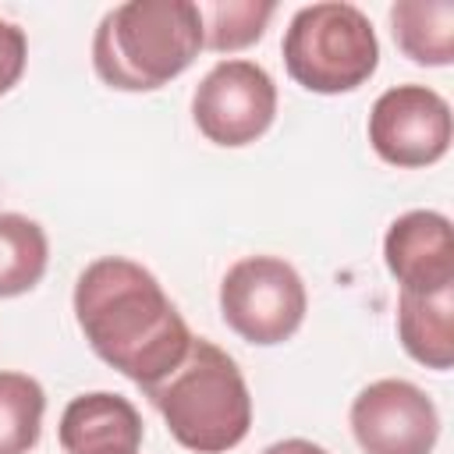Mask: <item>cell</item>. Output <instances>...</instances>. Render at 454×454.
<instances>
[{"instance_id":"6da1fadb","label":"cell","mask_w":454,"mask_h":454,"mask_svg":"<svg viewBox=\"0 0 454 454\" xmlns=\"http://www.w3.org/2000/svg\"><path fill=\"white\" fill-rule=\"evenodd\" d=\"M74 323L89 348L142 390L181 365L192 330L163 284L135 259L99 255L74 280Z\"/></svg>"},{"instance_id":"7a4b0ae2","label":"cell","mask_w":454,"mask_h":454,"mask_svg":"<svg viewBox=\"0 0 454 454\" xmlns=\"http://www.w3.org/2000/svg\"><path fill=\"white\" fill-rule=\"evenodd\" d=\"M202 50L192 0H128L110 7L92 35V67L117 92H153L184 74Z\"/></svg>"},{"instance_id":"3957f363","label":"cell","mask_w":454,"mask_h":454,"mask_svg":"<svg viewBox=\"0 0 454 454\" xmlns=\"http://www.w3.org/2000/svg\"><path fill=\"white\" fill-rule=\"evenodd\" d=\"M145 397L163 415L167 433L192 454H227L252 429V394L238 362L213 340L192 337L188 355Z\"/></svg>"},{"instance_id":"277c9868","label":"cell","mask_w":454,"mask_h":454,"mask_svg":"<svg viewBox=\"0 0 454 454\" xmlns=\"http://www.w3.org/2000/svg\"><path fill=\"white\" fill-rule=\"evenodd\" d=\"M287 74L319 96H340L365 85L380 67V39L369 14L348 0L305 4L284 28Z\"/></svg>"},{"instance_id":"5b68a950","label":"cell","mask_w":454,"mask_h":454,"mask_svg":"<svg viewBox=\"0 0 454 454\" xmlns=\"http://www.w3.org/2000/svg\"><path fill=\"white\" fill-rule=\"evenodd\" d=\"M305 312V280L280 255H245L220 280V316L248 344L273 348L291 340Z\"/></svg>"},{"instance_id":"8992f818","label":"cell","mask_w":454,"mask_h":454,"mask_svg":"<svg viewBox=\"0 0 454 454\" xmlns=\"http://www.w3.org/2000/svg\"><path fill=\"white\" fill-rule=\"evenodd\" d=\"M192 117L213 145H252L270 131L277 117V85L255 60H220L195 85Z\"/></svg>"},{"instance_id":"52a82bcc","label":"cell","mask_w":454,"mask_h":454,"mask_svg":"<svg viewBox=\"0 0 454 454\" xmlns=\"http://www.w3.org/2000/svg\"><path fill=\"white\" fill-rule=\"evenodd\" d=\"M454 138L450 103L429 85H394L369 110V142L390 167H429L447 156Z\"/></svg>"},{"instance_id":"ba28073f","label":"cell","mask_w":454,"mask_h":454,"mask_svg":"<svg viewBox=\"0 0 454 454\" xmlns=\"http://www.w3.org/2000/svg\"><path fill=\"white\" fill-rule=\"evenodd\" d=\"M348 422L362 454H433L440 440V411L433 397L397 376L362 387Z\"/></svg>"},{"instance_id":"9c48e42d","label":"cell","mask_w":454,"mask_h":454,"mask_svg":"<svg viewBox=\"0 0 454 454\" xmlns=\"http://www.w3.org/2000/svg\"><path fill=\"white\" fill-rule=\"evenodd\" d=\"M383 262L401 291L433 294L454 287V231L436 209H408L383 234Z\"/></svg>"},{"instance_id":"30bf717a","label":"cell","mask_w":454,"mask_h":454,"mask_svg":"<svg viewBox=\"0 0 454 454\" xmlns=\"http://www.w3.org/2000/svg\"><path fill=\"white\" fill-rule=\"evenodd\" d=\"M145 436L138 408L110 390H89L67 401L57 440L64 454H138Z\"/></svg>"},{"instance_id":"8fae6325","label":"cell","mask_w":454,"mask_h":454,"mask_svg":"<svg viewBox=\"0 0 454 454\" xmlns=\"http://www.w3.org/2000/svg\"><path fill=\"white\" fill-rule=\"evenodd\" d=\"M397 337L411 362L447 372L454 365V287L397 294Z\"/></svg>"},{"instance_id":"7c38bea8","label":"cell","mask_w":454,"mask_h":454,"mask_svg":"<svg viewBox=\"0 0 454 454\" xmlns=\"http://www.w3.org/2000/svg\"><path fill=\"white\" fill-rule=\"evenodd\" d=\"M390 32L397 50L422 67H447L454 60L450 0H397L390 7Z\"/></svg>"},{"instance_id":"4fadbf2b","label":"cell","mask_w":454,"mask_h":454,"mask_svg":"<svg viewBox=\"0 0 454 454\" xmlns=\"http://www.w3.org/2000/svg\"><path fill=\"white\" fill-rule=\"evenodd\" d=\"M50 266L46 231L21 213H0V298L28 294Z\"/></svg>"},{"instance_id":"5bb4252c","label":"cell","mask_w":454,"mask_h":454,"mask_svg":"<svg viewBox=\"0 0 454 454\" xmlns=\"http://www.w3.org/2000/svg\"><path fill=\"white\" fill-rule=\"evenodd\" d=\"M46 390L35 376L0 369V454H28L39 443Z\"/></svg>"},{"instance_id":"9a60e30c","label":"cell","mask_w":454,"mask_h":454,"mask_svg":"<svg viewBox=\"0 0 454 454\" xmlns=\"http://www.w3.org/2000/svg\"><path fill=\"white\" fill-rule=\"evenodd\" d=\"M202 18V46L213 53H238L262 39L270 18L277 14L273 0H216V4H195Z\"/></svg>"},{"instance_id":"2e32d148","label":"cell","mask_w":454,"mask_h":454,"mask_svg":"<svg viewBox=\"0 0 454 454\" xmlns=\"http://www.w3.org/2000/svg\"><path fill=\"white\" fill-rule=\"evenodd\" d=\"M25 64H28V39H25V32L14 21L0 18V96H7L21 82Z\"/></svg>"},{"instance_id":"e0dca14e","label":"cell","mask_w":454,"mask_h":454,"mask_svg":"<svg viewBox=\"0 0 454 454\" xmlns=\"http://www.w3.org/2000/svg\"><path fill=\"white\" fill-rule=\"evenodd\" d=\"M262 454H326L319 443H312V440H305V436H287V440H277V443H270Z\"/></svg>"}]
</instances>
